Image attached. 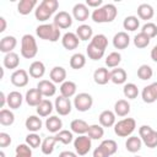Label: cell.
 <instances>
[{
    "label": "cell",
    "mask_w": 157,
    "mask_h": 157,
    "mask_svg": "<svg viewBox=\"0 0 157 157\" xmlns=\"http://www.w3.org/2000/svg\"><path fill=\"white\" fill-rule=\"evenodd\" d=\"M86 52H87V55H88V58H90L91 60H99V59H102L103 55H104V50L97 48V47L93 45L92 43H90V44L87 45Z\"/></svg>",
    "instance_id": "42"
},
{
    "label": "cell",
    "mask_w": 157,
    "mask_h": 157,
    "mask_svg": "<svg viewBox=\"0 0 157 157\" xmlns=\"http://www.w3.org/2000/svg\"><path fill=\"white\" fill-rule=\"evenodd\" d=\"M45 128H47V130L49 132L58 134L61 130V128H63V121H61V119L59 117L52 115V117L47 118V120H45Z\"/></svg>",
    "instance_id": "20"
},
{
    "label": "cell",
    "mask_w": 157,
    "mask_h": 157,
    "mask_svg": "<svg viewBox=\"0 0 157 157\" xmlns=\"http://www.w3.org/2000/svg\"><path fill=\"white\" fill-rule=\"evenodd\" d=\"M115 113L112 112V110H103L99 117H98V120H99V125H102L103 128H110V126H114L115 125Z\"/></svg>",
    "instance_id": "18"
},
{
    "label": "cell",
    "mask_w": 157,
    "mask_h": 157,
    "mask_svg": "<svg viewBox=\"0 0 157 157\" xmlns=\"http://www.w3.org/2000/svg\"><path fill=\"white\" fill-rule=\"evenodd\" d=\"M103 4L102 0H86V5L87 7H94V9H98L101 7Z\"/></svg>",
    "instance_id": "52"
},
{
    "label": "cell",
    "mask_w": 157,
    "mask_h": 157,
    "mask_svg": "<svg viewBox=\"0 0 157 157\" xmlns=\"http://www.w3.org/2000/svg\"><path fill=\"white\" fill-rule=\"evenodd\" d=\"M72 16L75 20L80 21V22H83L86 21L88 17H90V10L87 7L86 4H76L74 7H72Z\"/></svg>",
    "instance_id": "14"
},
{
    "label": "cell",
    "mask_w": 157,
    "mask_h": 157,
    "mask_svg": "<svg viewBox=\"0 0 157 157\" xmlns=\"http://www.w3.org/2000/svg\"><path fill=\"white\" fill-rule=\"evenodd\" d=\"M11 144V137L7 132H0V147H7Z\"/></svg>",
    "instance_id": "51"
},
{
    "label": "cell",
    "mask_w": 157,
    "mask_h": 157,
    "mask_svg": "<svg viewBox=\"0 0 157 157\" xmlns=\"http://www.w3.org/2000/svg\"><path fill=\"white\" fill-rule=\"evenodd\" d=\"M53 23L59 28V29H66L71 27L72 25V17L69 12L66 11H59L53 20Z\"/></svg>",
    "instance_id": "11"
},
{
    "label": "cell",
    "mask_w": 157,
    "mask_h": 157,
    "mask_svg": "<svg viewBox=\"0 0 157 157\" xmlns=\"http://www.w3.org/2000/svg\"><path fill=\"white\" fill-rule=\"evenodd\" d=\"M59 157H78V155L76 152H71V151H63L59 153Z\"/></svg>",
    "instance_id": "54"
},
{
    "label": "cell",
    "mask_w": 157,
    "mask_h": 157,
    "mask_svg": "<svg viewBox=\"0 0 157 157\" xmlns=\"http://www.w3.org/2000/svg\"><path fill=\"white\" fill-rule=\"evenodd\" d=\"M11 83L15 86V87H25L27 86L28 81H29V77H28V72L23 69H17L15 70L12 74H11Z\"/></svg>",
    "instance_id": "9"
},
{
    "label": "cell",
    "mask_w": 157,
    "mask_h": 157,
    "mask_svg": "<svg viewBox=\"0 0 157 157\" xmlns=\"http://www.w3.org/2000/svg\"><path fill=\"white\" fill-rule=\"evenodd\" d=\"M76 36L80 40H88L93 38V29L88 25H81L76 29Z\"/></svg>",
    "instance_id": "33"
},
{
    "label": "cell",
    "mask_w": 157,
    "mask_h": 157,
    "mask_svg": "<svg viewBox=\"0 0 157 157\" xmlns=\"http://www.w3.org/2000/svg\"><path fill=\"white\" fill-rule=\"evenodd\" d=\"M76 83L72 81H65L60 85V96L65 97V98H71L72 96H75L76 93Z\"/></svg>",
    "instance_id": "27"
},
{
    "label": "cell",
    "mask_w": 157,
    "mask_h": 157,
    "mask_svg": "<svg viewBox=\"0 0 157 157\" xmlns=\"http://www.w3.org/2000/svg\"><path fill=\"white\" fill-rule=\"evenodd\" d=\"M117 15H118V10L115 5L105 4L93 10V12L91 13V17H92V21L96 23H108V22H113Z\"/></svg>",
    "instance_id": "1"
},
{
    "label": "cell",
    "mask_w": 157,
    "mask_h": 157,
    "mask_svg": "<svg viewBox=\"0 0 157 157\" xmlns=\"http://www.w3.org/2000/svg\"><path fill=\"white\" fill-rule=\"evenodd\" d=\"M23 102V97L18 91H12L7 94V105L10 109H18Z\"/></svg>",
    "instance_id": "28"
},
{
    "label": "cell",
    "mask_w": 157,
    "mask_h": 157,
    "mask_svg": "<svg viewBox=\"0 0 157 157\" xmlns=\"http://www.w3.org/2000/svg\"><path fill=\"white\" fill-rule=\"evenodd\" d=\"M126 78H128V75H126V71L121 67H117V69H113L110 71V81L115 85H123L126 82Z\"/></svg>",
    "instance_id": "26"
},
{
    "label": "cell",
    "mask_w": 157,
    "mask_h": 157,
    "mask_svg": "<svg viewBox=\"0 0 157 157\" xmlns=\"http://www.w3.org/2000/svg\"><path fill=\"white\" fill-rule=\"evenodd\" d=\"M56 142H58V140H56L55 136H48V137H45L43 140V142H42V146H40L42 152L44 155H47V156L52 155L53 151H54V146H55Z\"/></svg>",
    "instance_id": "35"
},
{
    "label": "cell",
    "mask_w": 157,
    "mask_h": 157,
    "mask_svg": "<svg viewBox=\"0 0 157 157\" xmlns=\"http://www.w3.org/2000/svg\"><path fill=\"white\" fill-rule=\"evenodd\" d=\"M36 34L44 40L56 42L60 38V29L54 23H43L36 28Z\"/></svg>",
    "instance_id": "3"
},
{
    "label": "cell",
    "mask_w": 157,
    "mask_h": 157,
    "mask_svg": "<svg viewBox=\"0 0 157 157\" xmlns=\"http://www.w3.org/2000/svg\"><path fill=\"white\" fill-rule=\"evenodd\" d=\"M88 128H90V125L85 120H82V119H74L71 121V124H70L71 131L75 132V134H77V135H85V134H87Z\"/></svg>",
    "instance_id": "25"
},
{
    "label": "cell",
    "mask_w": 157,
    "mask_h": 157,
    "mask_svg": "<svg viewBox=\"0 0 157 157\" xmlns=\"http://www.w3.org/2000/svg\"><path fill=\"white\" fill-rule=\"evenodd\" d=\"M25 125H26V129H27L28 131H31V132H37V131H39V130L42 129L43 123H42V119H40L39 117H37V115H29V117L26 119Z\"/></svg>",
    "instance_id": "24"
},
{
    "label": "cell",
    "mask_w": 157,
    "mask_h": 157,
    "mask_svg": "<svg viewBox=\"0 0 157 157\" xmlns=\"http://www.w3.org/2000/svg\"><path fill=\"white\" fill-rule=\"evenodd\" d=\"M99 147L110 157V156H113L115 152H117V150H118V145H117V142L114 141V140H110V139H108V140H103L102 142H101V145H99Z\"/></svg>",
    "instance_id": "40"
},
{
    "label": "cell",
    "mask_w": 157,
    "mask_h": 157,
    "mask_svg": "<svg viewBox=\"0 0 157 157\" xmlns=\"http://www.w3.org/2000/svg\"><path fill=\"white\" fill-rule=\"evenodd\" d=\"M38 53L36 38L32 34H25L21 39V55L25 59H33Z\"/></svg>",
    "instance_id": "4"
},
{
    "label": "cell",
    "mask_w": 157,
    "mask_h": 157,
    "mask_svg": "<svg viewBox=\"0 0 157 157\" xmlns=\"http://www.w3.org/2000/svg\"><path fill=\"white\" fill-rule=\"evenodd\" d=\"M155 15V11H153V7L148 4H141L137 6V16L140 20H145V21H148L153 17Z\"/></svg>",
    "instance_id": "30"
},
{
    "label": "cell",
    "mask_w": 157,
    "mask_h": 157,
    "mask_svg": "<svg viewBox=\"0 0 157 157\" xmlns=\"http://www.w3.org/2000/svg\"><path fill=\"white\" fill-rule=\"evenodd\" d=\"M90 43H92L97 48H99V49H102V50L105 52L107 45H108V38L104 34H96V36H93V38L91 39Z\"/></svg>",
    "instance_id": "46"
},
{
    "label": "cell",
    "mask_w": 157,
    "mask_h": 157,
    "mask_svg": "<svg viewBox=\"0 0 157 157\" xmlns=\"http://www.w3.org/2000/svg\"><path fill=\"white\" fill-rule=\"evenodd\" d=\"M136 129V121L134 118H124L115 123L114 125V132L119 137H128L131 136V134Z\"/></svg>",
    "instance_id": "5"
},
{
    "label": "cell",
    "mask_w": 157,
    "mask_h": 157,
    "mask_svg": "<svg viewBox=\"0 0 157 157\" xmlns=\"http://www.w3.org/2000/svg\"><path fill=\"white\" fill-rule=\"evenodd\" d=\"M58 142H61L64 145H69L72 140H74V136H72V131H69V130H60L56 135H55Z\"/></svg>",
    "instance_id": "47"
},
{
    "label": "cell",
    "mask_w": 157,
    "mask_h": 157,
    "mask_svg": "<svg viewBox=\"0 0 157 157\" xmlns=\"http://www.w3.org/2000/svg\"><path fill=\"white\" fill-rule=\"evenodd\" d=\"M2 64H4V67L6 69H10V70H13V69H17V66L20 65V56L17 53H7L5 54L4 59H2Z\"/></svg>",
    "instance_id": "23"
},
{
    "label": "cell",
    "mask_w": 157,
    "mask_h": 157,
    "mask_svg": "<svg viewBox=\"0 0 157 157\" xmlns=\"http://www.w3.org/2000/svg\"><path fill=\"white\" fill-rule=\"evenodd\" d=\"M0 157H5V153H4V151H0Z\"/></svg>",
    "instance_id": "58"
},
{
    "label": "cell",
    "mask_w": 157,
    "mask_h": 157,
    "mask_svg": "<svg viewBox=\"0 0 157 157\" xmlns=\"http://www.w3.org/2000/svg\"><path fill=\"white\" fill-rule=\"evenodd\" d=\"M120 61H121V55L118 52H112L105 58V65L108 67H118V65L120 64Z\"/></svg>",
    "instance_id": "45"
},
{
    "label": "cell",
    "mask_w": 157,
    "mask_h": 157,
    "mask_svg": "<svg viewBox=\"0 0 157 157\" xmlns=\"http://www.w3.org/2000/svg\"><path fill=\"white\" fill-rule=\"evenodd\" d=\"M135 157H141V156H135Z\"/></svg>",
    "instance_id": "59"
},
{
    "label": "cell",
    "mask_w": 157,
    "mask_h": 157,
    "mask_svg": "<svg viewBox=\"0 0 157 157\" xmlns=\"http://www.w3.org/2000/svg\"><path fill=\"white\" fill-rule=\"evenodd\" d=\"M130 44V37L126 32H118L113 37V45L115 49H125Z\"/></svg>",
    "instance_id": "16"
},
{
    "label": "cell",
    "mask_w": 157,
    "mask_h": 157,
    "mask_svg": "<svg viewBox=\"0 0 157 157\" xmlns=\"http://www.w3.org/2000/svg\"><path fill=\"white\" fill-rule=\"evenodd\" d=\"M16 45H17V39L13 36H5L0 40V52L5 54L11 53Z\"/></svg>",
    "instance_id": "19"
},
{
    "label": "cell",
    "mask_w": 157,
    "mask_h": 157,
    "mask_svg": "<svg viewBox=\"0 0 157 157\" xmlns=\"http://www.w3.org/2000/svg\"><path fill=\"white\" fill-rule=\"evenodd\" d=\"M92 105H93V98L91 94H88L86 92L78 93L74 98V107L78 112H87L92 108Z\"/></svg>",
    "instance_id": "7"
},
{
    "label": "cell",
    "mask_w": 157,
    "mask_h": 157,
    "mask_svg": "<svg viewBox=\"0 0 157 157\" xmlns=\"http://www.w3.org/2000/svg\"><path fill=\"white\" fill-rule=\"evenodd\" d=\"M80 39L74 32H66L61 38V44L66 50H74L78 47Z\"/></svg>",
    "instance_id": "12"
},
{
    "label": "cell",
    "mask_w": 157,
    "mask_h": 157,
    "mask_svg": "<svg viewBox=\"0 0 157 157\" xmlns=\"http://www.w3.org/2000/svg\"><path fill=\"white\" fill-rule=\"evenodd\" d=\"M86 65V56L81 53H76L70 58V66L74 70H80Z\"/></svg>",
    "instance_id": "37"
},
{
    "label": "cell",
    "mask_w": 157,
    "mask_h": 157,
    "mask_svg": "<svg viewBox=\"0 0 157 157\" xmlns=\"http://www.w3.org/2000/svg\"><path fill=\"white\" fill-rule=\"evenodd\" d=\"M141 32L145 33L148 38H155L157 36V25L153 22H147L142 26Z\"/></svg>",
    "instance_id": "50"
},
{
    "label": "cell",
    "mask_w": 157,
    "mask_h": 157,
    "mask_svg": "<svg viewBox=\"0 0 157 157\" xmlns=\"http://www.w3.org/2000/svg\"><path fill=\"white\" fill-rule=\"evenodd\" d=\"M151 59L155 61V63H157V44L152 48V50H151Z\"/></svg>",
    "instance_id": "56"
},
{
    "label": "cell",
    "mask_w": 157,
    "mask_h": 157,
    "mask_svg": "<svg viewBox=\"0 0 157 157\" xmlns=\"http://www.w3.org/2000/svg\"><path fill=\"white\" fill-rule=\"evenodd\" d=\"M25 99H26V102H27L28 105H31V107H37V105L43 101V96H42V93L39 92L38 88H29V90L26 92Z\"/></svg>",
    "instance_id": "15"
},
{
    "label": "cell",
    "mask_w": 157,
    "mask_h": 157,
    "mask_svg": "<svg viewBox=\"0 0 157 157\" xmlns=\"http://www.w3.org/2000/svg\"><path fill=\"white\" fill-rule=\"evenodd\" d=\"M49 77H50V81L54 83H63L66 81L65 80L66 78V70L63 66H54L50 70Z\"/></svg>",
    "instance_id": "21"
},
{
    "label": "cell",
    "mask_w": 157,
    "mask_h": 157,
    "mask_svg": "<svg viewBox=\"0 0 157 157\" xmlns=\"http://www.w3.org/2000/svg\"><path fill=\"white\" fill-rule=\"evenodd\" d=\"M15 121V114L10 109H1L0 110V124L4 126H10Z\"/></svg>",
    "instance_id": "39"
},
{
    "label": "cell",
    "mask_w": 157,
    "mask_h": 157,
    "mask_svg": "<svg viewBox=\"0 0 157 157\" xmlns=\"http://www.w3.org/2000/svg\"><path fill=\"white\" fill-rule=\"evenodd\" d=\"M37 5L36 0H21L17 5V11L20 15H28Z\"/></svg>",
    "instance_id": "34"
},
{
    "label": "cell",
    "mask_w": 157,
    "mask_h": 157,
    "mask_svg": "<svg viewBox=\"0 0 157 157\" xmlns=\"http://www.w3.org/2000/svg\"><path fill=\"white\" fill-rule=\"evenodd\" d=\"M42 140L39 137V135H37V132H29L26 136V144L31 147V148H37L39 146H42Z\"/></svg>",
    "instance_id": "48"
},
{
    "label": "cell",
    "mask_w": 157,
    "mask_h": 157,
    "mask_svg": "<svg viewBox=\"0 0 157 157\" xmlns=\"http://www.w3.org/2000/svg\"><path fill=\"white\" fill-rule=\"evenodd\" d=\"M150 42H151V38H148V37H147L145 33H142V32L137 33V34L134 37V45H135L136 48H139V49L146 48V47L150 44Z\"/></svg>",
    "instance_id": "43"
},
{
    "label": "cell",
    "mask_w": 157,
    "mask_h": 157,
    "mask_svg": "<svg viewBox=\"0 0 157 157\" xmlns=\"http://www.w3.org/2000/svg\"><path fill=\"white\" fill-rule=\"evenodd\" d=\"M123 93H124L125 98H128V99H135L139 96V88L132 82L125 83L124 87H123Z\"/></svg>",
    "instance_id": "41"
},
{
    "label": "cell",
    "mask_w": 157,
    "mask_h": 157,
    "mask_svg": "<svg viewBox=\"0 0 157 157\" xmlns=\"http://www.w3.org/2000/svg\"><path fill=\"white\" fill-rule=\"evenodd\" d=\"M93 80L97 85H107L110 81V71L105 67H98L93 72Z\"/></svg>",
    "instance_id": "17"
},
{
    "label": "cell",
    "mask_w": 157,
    "mask_h": 157,
    "mask_svg": "<svg viewBox=\"0 0 157 157\" xmlns=\"http://www.w3.org/2000/svg\"><path fill=\"white\" fill-rule=\"evenodd\" d=\"M37 88L39 90L43 97H53L56 92L55 83L52 82L50 80H40L37 85Z\"/></svg>",
    "instance_id": "13"
},
{
    "label": "cell",
    "mask_w": 157,
    "mask_h": 157,
    "mask_svg": "<svg viewBox=\"0 0 157 157\" xmlns=\"http://www.w3.org/2000/svg\"><path fill=\"white\" fill-rule=\"evenodd\" d=\"M5 103H7V96H5L4 92H0V107L4 109Z\"/></svg>",
    "instance_id": "55"
},
{
    "label": "cell",
    "mask_w": 157,
    "mask_h": 157,
    "mask_svg": "<svg viewBox=\"0 0 157 157\" xmlns=\"http://www.w3.org/2000/svg\"><path fill=\"white\" fill-rule=\"evenodd\" d=\"M152 75H153V70H152V67H151L150 65H147V64H142V65L137 69V77H139L140 80H144V81L150 80V78L152 77Z\"/></svg>",
    "instance_id": "44"
},
{
    "label": "cell",
    "mask_w": 157,
    "mask_h": 157,
    "mask_svg": "<svg viewBox=\"0 0 157 157\" xmlns=\"http://www.w3.org/2000/svg\"><path fill=\"white\" fill-rule=\"evenodd\" d=\"M53 103L49 101V99H43L37 107H36V110H37V114L39 117H49V114L53 112Z\"/></svg>",
    "instance_id": "32"
},
{
    "label": "cell",
    "mask_w": 157,
    "mask_h": 157,
    "mask_svg": "<svg viewBox=\"0 0 157 157\" xmlns=\"http://www.w3.org/2000/svg\"><path fill=\"white\" fill-rule=\"evenodd\" d=\"M123 27L126 31L134 32L140 27V20L136 16H126L123 21Z\"/></svg>",
    "instance_id": "38"
},
{
    "label": "cell",
    "mask_w": 157,
    "mask_h": 157,
    "mask_svg": "<svg viewBox=\"0 0 157 157\" xmlns=\"http://www.w3.org/2000/svg\"><path fill=\"white\" fill-rule=\"evenodd\" d=\"M74 147L78 156H85L91 151L92 140L87 135H80L74 140Z\"/></svg>",
    "instance_id": "8"
},
{
    "label": "cell",
    "mask_w": 157,
    "mask_h": 157,
    "mask_svg": "<svg viewBox=\"0 0 157 157\" xmlns=\"http://www.w3.org/2000/svg\"><path fill=\"white\" fill-rule=\"evenodd\" d=\"M103 135H104V129H103L102 125H99V124L90 125L88 131H87V136L91 140H99V139L103 137Z\"/></svg>",
    "instance_id": "36"
},
{
    "label": "cell",
    "mask_w": 157,
    "mask_h": 157,
    "mask_svg": "<svg viewBox=\"0 0 157 157\" xmlns=\"http://www.w3.org/2000/svg\"><path fill=\"white\" fill-rule=\"evenodd\" d=\"M6 29V20L4 17H0V33H2Z\"/></svg>",
    "instance_id": "57"
},
{
    "label": "cell",
    "mask_w": 157,
    "mask_h": 157,
    "mask_svg": "<svg viewBox=\"0 0 157 157\" xmlns=\"http://www.w3.org/2000/svg\"><path fill=\"white\" fill-rule=\"evenodd\" d=\"M114 113L118 117H126L130 113V104L126 99H118L114 104Z\"/></svg>",
    "instance_id": "31"
},
{
    "label": "cell",
    "mask_w": 157,
    "mask_h": 157,
    "mask_svg": "<svg viewBox=\"0 0 157 157\" xmlns=\"http://www.w3.org/2000/svg\"><path fill=\"white\" fill-rule=\"evenodd\" d=\"M58 7H59L58 0H43L34 10V16L38 21L44 22L49 20L53 13H55Z\"/></svg>",
    "instance_id": "2"
},
{
    "label": "cell",
    "mask_w": 157,
    "mask_h": 157,
    "mask_svg": "<svg viewBox=\"0 0 157 157\" xmlns=\"http://www.w3.org/2000/svg\"><path fill=\"white\" fill-rule=\"evenodd\" d=\"M93 157H109V156L98 146V147H96L93 150Z\"/></svg>",
    "instance_id": "53"
},
{
    "label": "cell",
    "mask_w": 157,
    "mask_h": 157,
    "mask_svg": "<svg viewBox=\"0 0 157 157\" xmlns=\"http://www.w3.org/2000/svg\"><path fill=\"white\" fill-rule=\"evenodd\" d=\"M54 108L56 110V113L59 115H69L71 113V102H70V98H65L63 96H59L55 98V102H54Z\"/></svg>",
    "instance_id": "10"
},
{
    "label": "cell",
    "mask_w": 157,
    "mask_h": 157,
    "mask_svg": "<svg viewBox=\"0 0 157 157\" xmlns=\"http://www.w3.org/2000/svg\"><path fill=\"white\" fill-rule=\"evenodd\" d=\"M139 136L148 148L157 147V131H155L150 125H141L139 128Z\"/></svg>",
    "instance_id": "6"
},
{
    "label": "cell",
    "mask_w": 157,
    "mask_h": 157,
    "mask_svg": "<svg viewBox=\"0 0 157 157\" xmlns=\"http://www.w3.org/2000/svg\"><path fill=\"white\" fill-rule=\"evenodd\" d=\"M141 146H142V140L140 139V136L137 137V136L131 135L125 141V148H126V151H129L131 153H135V152L140 151Z\"/></svg>",
    "instance_id": "29"
},
{
    "label": "cell",
    "mask_w": 157,
    "mask_h": 157,
    "mask_svg": "<svg viewBox=\"0 0 157 157\" xmlns=\"http://www.w3.org/2000/svg\"><path fill=\"white\" fill-rule=\"evenodd\" d=\"M28 72H29V76L33 77V78H42L45 74V66L42 61L36 60L29 65Z\"/></svg>",
    "instance_id": "22"
},
{
    "label": "cell",
    "mask_w": 157,
    "mask_h": 157,
    "mask_svg": "<svg viewBox=\"0 0 157 157\" xmlns=\"http://www.w3.org/2000/svg\"><path fill=\"white\" fill-rule=\"evenodd\" d=\"M15 157H32V150L27 144H20L16 146Z\"/></svg>",
    "instance_id": "49"
}]
</instances>
